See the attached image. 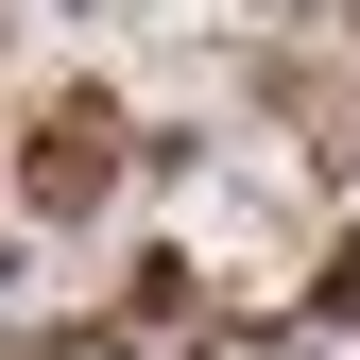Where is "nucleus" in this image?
<instances>
[{"label":"nucleus","instance_id":"nucleus-1","mask_svg":"<svg viewBox=\"0 0 360 360\" xmlns=\"http://www.w3.org/2000/svg\"><path fill=\"white\" fill-rule=\"evenodd\" d=\"M34 206H103V120H52V138H34Z\"/></svg>","mask_w":360,"mask_h":360}]
</instances>
